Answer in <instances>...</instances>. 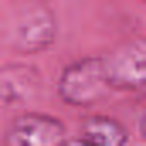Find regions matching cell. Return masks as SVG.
Returning a JSON list of instances; mask_svg holds the SVG:
<instances>
[{
	"instance_id": "7",
	"label": "cell",
	"mask_w": 146,
	"mask_h": 146,
	"mask_svg": "<svg viewBox=\"0 0 146 146\" xmlns=\"http://www.w3.org/2000/svg\"><path fill=\"white\" fill-rule=\"evenodd\" d=\"M65 146H92V143H85L82 136H75V139H65Z\"/></svg>"
},
{
	"instance_id": "4",
	"label": "cell",
	"mask_w": 146,
	"mask_h": 146,
	"mask_svg": "<svg viewBox=\"0 0 146 146\" xmlns=\"http://www.w3.org/2000/svg\"><path fill=\"white\" fill-rule=\"evenodd\" d=\"M41 72L31 61H7L0 65V112H31L41 99Z\"/></svg>"
},
{
	"instance_id": "1",
	"label": "cell",
	"mask_w": 146,
	"mask_h": 146,
	"mask_svg": "<svg viewBox=\"0 0 146 146\" xmlns=\"http://www.w3.org/2000/svg\"><path fill=\"white\" fill-rule=\"evenodd\" d=\"M58 41V14L51 3H17L3 27H0V44L10 54H41Z\"/></svg>"
},
{
	"instance_id": "3",
	"label": "cell",
	"mask_w": 146,
	"mask_h": 146,
	"mask_svg": "<svg viewBox=\"0 0 146 146\" xmlns=\"http://www.w3.org/2000/svg\"><path fill=\"white\" fill-rule=\"evenodd\" d=\"M102 65H106L109 92H126V95L146 92V37L143 34L122 37L102 54Z\"/></svg>"
},
{
	"instance_id": "6",
	"label": "cell",
	"mask_w": 146,
	"mask_h": 146,
	"mask_svg": "<svg viewBox=\"0 0 146 146\" xmlns=\"http://www.w3.org/2000/svg\"><path fill=\"white\" fill-rule=\"evenodd\" d=\"M78 136L92 146H126L129 143V129L115 119V115H106V112H92L82 119V129Z\"/></svg>"
},
{
	"instance_id": "2",
	"label": "cell",
	"mask_w": 146,
	"mask_h": 146,
	"mask_svg": "<svg viewBox=\"0 0 146 146\" xmlns=\"http://www.w3.org/2000/svg\"><path fill=\"white\" fill-rule=\"evenodd\" d=\"M54 92L72 109H92V106H99L109 95L102 54H85V58L68 61L61 68V75H58V82H54Z\"/></svg>"
},
{
	"instance_id": "8",
	"label": "cell",
	"mask_w": 146,
	"mask_h": 146,
	"mask_svg": "<svg viewBox=\"0 0 146 146\" xmlns=\"http://www.w3.org/2000/svg\"><path fill=\"white\" fill-rule=\"evenodd\" d=\"M139 136L146 139V109H143V115H139Z\"/></svg>"
},
{
	"instance_id": "5",
	"label": "cell",
	"mask_w": 146,
	"mask_h": 146,
	"mask_svg": "<svg viewBox=\"0 0 146 146\" xmlns=\"http://www.w3.org/2000/svg\"><path fill=\"white\" fill-rule=\"evenodd\" d=\"M68 129L48 112H21L3 129V146H65Z\"/></svg>"
}]
</instances>
